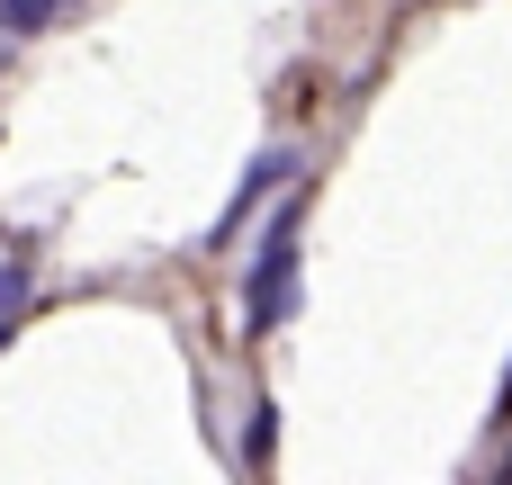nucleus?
<instances>
[{
    "instance_id": "obj_1",
    "label": "nucleus",
    "mask_w": 512,
    "mask_h": 485,
    "mask_svg": "<svg viewBox=\"0 0 512 485\" xmlns=\"http://www.w3.org/2000/svg\"><path fill=\"white\" fill-rule=\"evenodd\" d=\"M288 306H297V198L270 207L261 261H252V279H243V324H252V333H279Z\"/></svg>"
},
{
    "instance_id": "obj_5",
    "label": "nucleus",
    "mask_w": 512,
    "mask_h": 485,
    "mask_svg": "<svg viewBox=\"0 0 512 485\" xmlns=\"http://www.w3.org/2000/svg\"><path fill=\"white\" fill-rule=\"evenodd\" d=\"M18 297H27V279H18V270H0V315H18Z\"/></svg>"
},
{
    "instance_id": "obj_4",
    "label": "nucleus",
    "mask_w": 512,
    "mask_h": 485,
    "mask_svg": "<svg viewBox=\"0 0 512 485\" xmlns=\"http://www.w3.org/2000/svg\"><path fill=\"white\" fill-rule=\"evenodd\" d=\"M270 450H279V414H270V405H252V423H243V459H252V468H270Z\"/></svg>"
},
{
    "instance_id": "obj_3",
    "label": "nucleus",
    "mask_w": 512,
    "mask_h": 485,
    "mask_svg": "<svg viewBox=\"0 0 512 485\" xmlns=\"http://www.w3.org/2000/svg\"><path fill=\"white\" fill-rule=\"evenodd\" d=\"M63 9H81V0H0V27H9V36H36V27H54Z\"/></svg>"
},
{
    "instance_id": "obj_2",
    "label": "nucleus",
    "mask_w": 512,
    "mask_h": 485,
    "mask_svg": "<svg viewBox=\"0 0 512 485\" xmlns=\"http://www.w3.org/2000/svg\"><path fill=\"white\" fill-rule=\"evenodd\" d=\"M279 171H288V153H261V162L243 171V189H234V207H225V225H216L207 243H225V234H234V225L252 216V198H261V189H279Z\"/></svg>"
}]
</instances>
